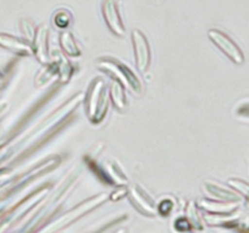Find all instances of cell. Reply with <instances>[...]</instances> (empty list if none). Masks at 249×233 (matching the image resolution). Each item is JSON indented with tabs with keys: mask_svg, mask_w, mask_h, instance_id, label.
I'll use <instances>...</instances> for the list:
<instances>
[{
	"mask_svg": "<svg viewBox=\"0 0 249 233\" xmlns=\"http://www.w3.org/2000/svg\"><path fill=\"white\" fill-rule=\"evenodd\" d=\"M248 206H249V197H248Z\"/></svg>",
	"mask_w": 249,
	"mask_h": 233,
	"instance_id": "17",
	"label": "cell"
},
{
	"mask_svg": "<svg viewBox=\"0 0 249 233\" xmlns=\"http://www.w3.org/2000/svg\"><path fill=\"white\" fill-rule=\"evenodd\" d=\"M53 65H54L55 67V73L59 76L60 81H61L62 83L69 82L73 73V66L68 60L66 55L57 54V59H55L54 61H53Z\"/></svg>",
	"mask_w": 249,
	"mask_h": 233,
	"instance_id": "9",
	"label": "cell"
},
{
	"mask_svg": "<svg viewBox=\"0 0 249 233\" xmlns=\"http://www.w3.org/2000/svg\"><path fill=\"white\" fill-rule=\"evenodd\" d=\"M20 27H21V31H22L23 36L26 37V40H28V42H32L33 38H35L36 30H37V28H36L35 26H33L32 23L27 20L21 21Z\"/></svg>",
	"mask_w": 249,
	"mask_h": 233,
	"instance_id": "14",
	"label": "cell"
},
{
	"mask_svg": "<svg viewBox=\"0 0 249 233\" xmlns=\"http://www.w3.org/2000/svg\"><path fill=\"white\" fill-rule=\"evenodd\" d=\"M109 98L115 109L119 110V111H124L126 105H127L126 94H124V88L119 82H116L114 80H112L109 88Z\"/></svg>",
	"mask_w": 249,
	"mask_h": 233,
	"instance_id": "10",
	"label": "cell"
},
{
	"mask_svg": "<svg viewBox=\"0 0 249 233\" xmlns=\"http://www.w3.org/2000/svg\"><path fill=\"white\" fill-rule=\"evenodd\" d=\"M0 47L13 52L14 54L20 56H31L33 55L32 44L26 39L15 37V36L0 33Z\"/></svg>",
	"mask_w": 249,
	"mask_h": 233,
	"instance_id": "7",
	"label": "cell"
},
{
	"mask_svg": "<svg viewBox=\"0 0 249 233\" xmlns=\"http://www.w3.org/2000/svg\"><path fill=\"white\" fill-rule=\"evenodd\" d=\"M102 15L103 18H104L105 25L107 26V28H109L112 35L119 38L124 37L126 27H124L121 14H120L117 0H103Z\"/></svg>",
	"mask_w": 249,
	"mask_h": 233,
	"instance_id": "5",
	"label": "cell"
},
{
	"mask_svg": "<svg viewBox=\"0 0 249 233\" xmlns=\"http://www.w3.org/2000/svg\"><path fill=\"white\" fill-rule=\"evenodd\" d=\"M48 38H49V30H48L47 26L42 25L36 30L35 38H33L32 43H31L32 44L33 55L43 65H48L50 62Z\"/></svg>",
	"mask_w": 249,
	"mask_h": 233,
	"instance_id": "6",
	"label": "cell"
},
{
	"mask_svg": "<svg viewBox=\"0 0 249 233\" xmlns=\"http://www.w3.org/2000/svg\"><path fill=\"white\" fill-rule=\"evenodd\" d=\"M208 38L210 42L233 64L242 65L244 62V54L239 45L230 37L227 33L219 28H210L208 31Z\"/></svg>",
	"mask_w": 249,
	"mask_h": 233,
	"instance_id": "3",
	"label": "cell"
},
{
	"mask_svg": "<svg viewBox=\"0 0 249 233\" xmlns=\"http://www.w3.org/2000/svg\"><path fill=\"white\" fill-rule=\"evenodd\" d=\"M3 81H4V76H3V73L0 72V83L3 82Z\"/></svg>",
	"mask_w": 249,
	"mask_h": 233,
	"instance_id": "16",
	"label": "cell"
},
{
	"mask_svg": "<svg viewBox=\"0 0 249 233\" xmlns=\"http://www.w3.org/2000/svg\"><path fill=\"white\" fill-rule=\"evenodd\" d=\"M234 114L241 120H249V100L248 102H242L241 104L237 105Z\"/></svg>",
	"mask_w": 249,
	"mask_h": 233,
	"instance_id": "15",
	"label": "cell"
},
{
	"mask_svg": "<svg viewBox=\"0 0 249 233\" xmlns=\"http://www.w3.org/2000/svg\"><path fill=\"white\" fill-rule=\"evenodd\" d=\"M59 44L62 53L65 55H68V56L78 57L82 54L77 42H76L75 37H73L72 32H70L69 30L61 31V33H60L59 36Z\"/></svg>",
	"mask_w": 249,
	"mask_h": 233,
	"instance_id": "8",
	"label": "cell"
},
{
	"mask_svg": "<svg viewBox=\"0 0 249 233\" xmlns=\"http://www.w3.org/2000/svg\"><path fill=\"white\" fill-rule=\"evenodd\" d=\"M205 187H207V189L213 194V196L217 197V198L224 199V200H230V201L239 200V197L237 196V193L229 191V189L226 188H222V187L219 186V184L212 183V182H207V183H205Z\"/></svg>",
	"mask_w": 249,
	"mask_h": 233,
	"instance_id": "11",
	"label": "cell"
},
{
	"mask_svg": "<svg viewBox=\"0 0 249 233\" xmlns=\"http://www.w3.org/2000/svg\"><path fill=\"white\" fill-rule=\"evenodd\" d=\"M95 66L99 71L110 76L114 81L119 82L124 90H130L133 95L143 94L144 86L135 71L130 69L126 64L121 62L115 57H99L95 62Z\"/></svg>",
	"mask_w": 249,
	"mask_h": 233,
	"instance_id": "1",
	"label": "cell"
},
{
	"mask_svg": "<svg viewBox=\"0 0 249 233\" xmlns=\"http://www.w3.org/2000/svg\"><path fill=\"white\" fill-rule=\"evenodd\" d=\"M131 42H132L136 67L138 71L145 72L152 64V50L147 36L141 30L135 28L131 32Z\"/></svg>",
	"mask_w": 249,
	"mask_h": 233,
	"instance_id": "4",
	"label": "cell"
},
{
	"mask_svg": "<svg viewBox=\"0 0 249 233\" xmlns=\"http://www.w3.org/2000/svg\"><path fill=\"white\" fill-rule=\"evenodd\" d=\"M71 22H72V15H71L70 11L65 10V9H61V10L56 11L54 14V16H53V23L59 30H68Z\"/></svg>",
	"mask_w": 249,
	"mask_h": 233,
	"instance_id": "12",
	"label": "cell"
},
{
	"mask_svg": "<svg viewBox=\"0 0 249 233\" xmlns=\"http://www.w3.org/2000/svg\"><path fill=\"white\" fill-rule=\"evenodd\" d=\"M229 186H231L237 193H239L241 196L248 198L249 197V184L247 182L242 181L238 179H229Z\"/></svg>",
	"mask_w": 249,
	"mask_h": 233,
	"instance_id": "13",
	"label": "cell"
},
{
	"mask_svg": "<svg viewBox=\"0 0 249 233\" xmlns=\"http://www.w3.org/2000/svg\"><path fill=\"white\" fill-rule=\"evenodd\" d=\"M109 88L102 77H97L90 82L85 97V112L93 125L104 121L109 109Z\"/></svg>",
	"mask_w": 249,
	"mask_h": 233,
	"instance_id": "2",
	"label": "cell"
}]
</instances>
